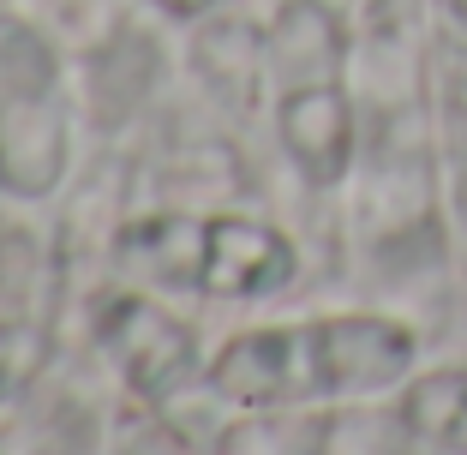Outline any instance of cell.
<instances>
[{
	"mask_svg": "<svg viewBox=\"0 0 467 455\" xmlns=\"http://www.w3.org/2000/svg\"><path fill=\"white\" fill-rule=\"evenodd\" d=\"M42 366H48V330L25 317H0V408L30 396Z\"/></svg>",
	"mask_w": 467,
	"mask_h": 455,
	"instance_id": "cell-10",
	"label": "cell"
},
{
	"mask_svg": "<svg viewBox=\"0 0 467 455\" xmlns=\"http://www.w3.org/2000/svg\"><path fill=\"white\" fill-rule=\"evenodd\" d=\"M72 174V90L55 36L0 13V198L42 204Z\"/></svg>",
	"mask_w": 467,
	"mask_h": 455,
	"instance_id": "cell-2",
	"label": "cell"
},
{
	"mask_svg": "<svg viewBox=\"0 0 467 455\" xmlns=\"http://www.w3.org/2000/svg\"><path fill=\"white\" fill-rule=\"evenodd\" d=\"M324 6H336V13H354L359 0H324Z\"/></svg>",
	"mask_w": 467,
	"mask_h": 455,
	"instance_id": "cell-16",
	"label": "cell"
},
{
	"mask_svg": "<svg viewBox=\"0 0 467 455\" xmlns=\"http://www.w3.org/2000/svg\"><path fill=\"white\" fill-rule=\"evenodd\" d=\"M431 6H438V25H443V36H450L455 48L467 55V0H431Z\"/></svg>",
	"mask_w": 467,
	"mask_h": 455,
	"instance_id": "cell-15",
	"label": "cell"
},
{
	"mask_svg": "<svg viewBox=\"0 0 467 455\" xmlns=\"http://www.w3.org/2000/svg\"><path fill=\"white\" fill-rule=\"evenodd\" d=\"M420 372V336L389 312H324L240 330L210 354L204 384L228 408H336L396 396Z\"/></svg>",
	"mask_w": 467,
	"mask_h": 455,
	"instance_id": "cell-1",
	"label": "cell"
},
{
	"mask_svg": "<svg viewBox=\"0 0 467 455\" xmlns=\"http://www.w3.org/2000/svg\"><path fill=\"white\" fill-rule=\"evenodd\" d=\"M114 455H204L180 426H168L162 408H126L120 426H114Z\"/></svg>",
	"mask_w": 467,
	"mask_h": 455,
	"instance_id": "cell-11",
	"label": "cell"
},
{
	"mask_svg": "<svg viewBox=\"0 0 467 455\" xmlns=\"http://www.w3.org/2000/svg\"><path fill=\"white\" fill-rule=\"evenodd\" d=\"M443 210H450L455 234L467 240V156H450V162H443Z\"/></svg>",
	"mask_w": 467,
	"mask_h": 455,
	"instance_id": "cell-13",
	"label": "cell"
},
{
	"mask_svg": "<svg viewBox=\"0 0 467 455\" xmlns=\"http://www.w3.org/2000/svg\"><path fill=\"white\" fill-rule=\"evenodd\" d=\"M426 443L413 438L401 401H336L324 408V455H420Z\"/></svg>",
	"mask_w": 467,
	"mask_h": 455,
	"instance_id": "cell-8",
	"label": "cell"
},
{
	"mask_svg": "<svg viewBox=\"0 0 467 455\" xmlns=\"http://www.w3.org/2000/svg\"><path fill=\"white\" fill-rule=\"evenodd\" d=\"M401 414H408L413 438L426 450L443 455H467V366H431V372H413L396 389Z\"/></svg>",
	"mask_w": 467,
	"mask_h": 455,
	"instance_id": "cell-7",
	"label": "cell"
},
{
	"mask_svg": "<svg viewBox=\"0 0 467 455\" xmlns=\"http://www.w3.org/2000/svg\"><path fill=\"white\" fill-rule=\"evenodd\" d=\"M270 126L288 168L312 192H336L359 174V102L348 78H306L270 90Z\"/></svg>",
	"mask_w": 467,
	"mask_h": 455,
	"instance_id": "cell-4",
	"label": "cell"
},
{
	"mask_svg": "<svg viewBox=\"0 0 467 455\" xmlns=\"http://www.w3.org/2000/svg\"><path fill=\"white\" fill-rule=\"evenodd\" d=\"M97 347L120 372L126 396L144 408H168L186 384L204 377L198 330L156 300V288H120L97 300Z\"/></svg>",
	"mask_w": 467,
	"mask_h": 455,
	"instance_id": "cell-3",
	"label": "cell"
},
{
	"mask_svg": "<svg viewBox=\"0 0 467 455\" xmlns=\"http://www.w3.org/2000/svg\"><path fill=\"white\" fill-rule=\"evenodd\" d=\"M144 6H156L162 18H180V25H198V18L216 13L222 0H144Z\"/></svg>",
	"mask_w": 467,
	"mask_h": 455,
	"instance_id": "cell-14",
	"label": "cell"
},
{
	"mask_svg": "<svg viewBox=\"0 0 467 455\" xmlns=\"http://www.w3.org/2000/svg\"><path fill=\"white\" fill-rule=\"evenodd\" d=\"M438 156L443 162L467 156V67L443 84V97H438Z\"/></svg>",
	"mask_w": 467,
	"mask_h": 455,
	"instance_id": "cell-12",
	"label": "cell"
},
{
	"mask_svg": "<svg viewBox=\"0 0 467 455\" xmlns=\"http://www.w3.org/2000/svg\"><path fill=\"white\" fill-rule=\"evenodd\" d=\"M210 455H324V408H240Z\"/></svg>",
	"mask_w": 467,
	"mask_h": 455,
	"instance_id": "cell-9",
	"label": "cell"
},
{
	"mask_svg": "<svg viewBox=\"0 0 467 455\" xmlns=\"http://www.w3.org/2000/svg\"><path fill=\"white\" fill-rule=\"evenodd\" d=\"M198 78L204 90L222 102L228 114H252L264 97H270V48H264L258 25H240V18H198Z\"/></svg>",
	"mask_w": 467,
	"mask_h": 455,
	"instance_id": "cell-6",
	"label": "cell"
},
{
	"mask_svg": "<svg viewBox=\"0 0 467 455\" xmlns=\"http://www.w3.org/2000/svg\"><path fill=\"white\" fill-rule=\"evenodd\" d=\"M300 276V252L294 240L264 216H234V210H216L198 228V276L192 294L198 300H270V294L294 288Z\"/></svg>",
	"mask_w": 467,
	"mask_h": 455,
	"instance_id": "cell-5",
	"label": "cell"
}]
</instances>
